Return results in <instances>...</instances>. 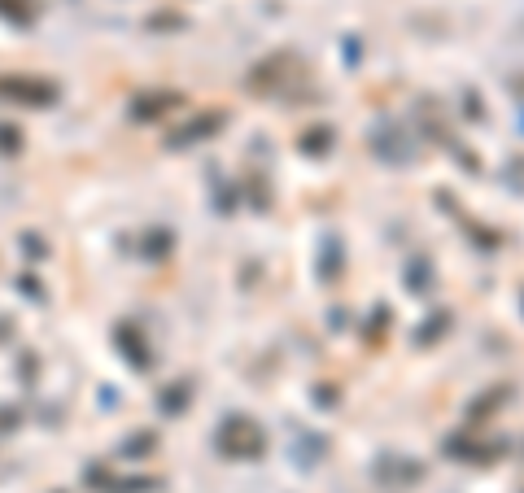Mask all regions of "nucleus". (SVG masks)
<instances>
[{
	"label": "nucleus",
	"mask_w": 524,
	"mask_h": 493,
	"mask_svg": "<svg viewBox=\"0 0 524 493\" xmlns=\"http://www.w3.org/2000/svg\"><path fill=\"white\" fill-rule=\"evenodd\" d=\"M245 83H249V92H258V96H293L306 83V66H302V57L297 53L280 48V53L262 57V62L249 70Z\"/></svg>",
	"instance_id": "nucleus-1"
},
{
	"label": "nucleus",
	"mask_w": 524,
	"mask_h": 493,
	"mask_svg": "<svg viewBox=\"0 0 524 493\" xmlns=\"http://www.w3.org/2000/svg\"><path fill=\"white\" fill-rule=\"evenodd\" d=\"M219 450L228 459H258L267 450V432H262L249 415H228L219 424Z\"/></svg>",
	"instance_id": "nucleus-2"
},
{
	"label": "nucleus",
	"mask_w": 524,
	"mask_h": 493,
	"mask_svg": "<svg viewBox=\"0 0 524 493\" xmlns=\"http://www.w3.org/2000/svg\"><path fill=\"white\" fill-rule=\"evenodd\" d=\"M446 454L455 463H476V467H490L498 454H507V441H472V437H446Z\"/></svg>",
	"instance_id": "nucleus-3"
},
{
	"label": "nucleus",
	"mask_w": 524,
	"mask_h": 493,
	"mask_svg": "<svg viewBox=\"0 0 524 493\" xmlns=\"http://www.w3.org/2000/svg\"><path fill=\"white\" fill-rule=\"evenodd\" d=\"M376 480L385 489H415L424 480V463L415 459H398V454H385V459L376 463Z\"/></svg>",
	"instance_id": "nucleus-4"
},
{
	"label": "nucleus",
	"mask_w": 524,
	"mask_h": 493,
	"mask_svg": "<svg viewBox=\"0 0 524 493\" xmlns=\"http://www.w3.org/2000/svg\"><path fill=\"white\" fill-rule=\"evenodd\" d=\"M503 402H511V384H494L490 393H481V398H476V402L468 406V428H481L485 419H490Z\"/></svg>",
	"instance_id": "nucleus-5"
},
{
	"label": "nucleus",
	"mask_w": 524,
	"mask_h": 493,
	"mask_svg": "<svg viewBox=\"0 0 524 493\" xmlns=\"http://www.w3.org/2000/svg\"><path fill=\"white\" fill-rule=\"evenodd\" d=\"M219 127H228V114H223V110H206V114L197 118V123H188L171 144H197L201 136H214Z\"/></svg>",
	"instance_id": "nucleus-6"
},
{
	"label": "nucleus",
	"mask_w": 524,
	"mask_h": 493,
	"mask_svg": "<svg viewBox=\"0 0 524 493\" xmlns=\"http://www.w3.org/2000/svg\"><path fill=\"white\" fill-rule=\"evenodd\" d=\"M332 144H337V131L311 127V131H302V140H297V153H306V158H324V153H332Z\"/></svg>",
	"instance_id": "nucleus-7"
},
{
	"label": "nucleus",
	"mask_w": 524,
	"mask_h": 493,
	"mask_svg": "<svg viewBox=\"0 0 524 493\" xmlns=\"http://www.w3.org/2000/svg\"><path fill=\"white\" fill-rule=\"evenodd\" d=\"M184 96L180 92H158V96H145V101H136V118H153V114H166L171 105H180Z\"/></svg>",
	"instance_id": "nucleus-8"
},
{
	"label": "nucleus",
	"mask_w": 524,
	"mask_h": 493,
	"mask_svg": "<svg viewBox=\"0 0 524 493\" xmlns=\"http://www.w3.org/2000/svg\"><path fill=\"white\" fill-rule=\"evenodd\" d=\"M446 332H450V310H437V315L428 319L420 332H415V345H433V341H442Z\"/></svg>",
	"instance_id": "nucleus-9"
},
{
	"label": "nucleus",
	"mask_w": 524,
	"mask_h": 493,
	"mask_svg": "<svg viewBox=\"0 0 524 493\" xmlns=\"http://www.w3.org/2000/svg\"><path fill=\"white\" fill-rule=\"evenodd\" d=\"M0 9H5L9 18H18V14H22V18H31V14H35L31 0H0Z\"/></svg>",
	"instance_id": "nucleus-10"
}]
</instances>
